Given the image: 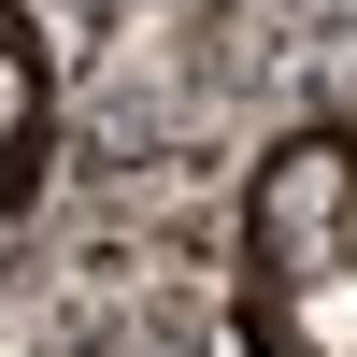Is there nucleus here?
<instances>
[{
	"label": "nucleus",
	"mask_w": 357,
	"mask_h": 357,
	"mask_svg": "<svg viewBox=\"0 0 357 357\" xmlns=\"http://www.w3.org/2000/svg\"><path fill=\"white\" fill-rule=\"evenodd\" d=\"M0 158H43V57L15 15H0Z\"/></svg>",
	"instance_id": "f03ea898"
},
{
	"label": "nucleus",
	"mask_w": 357,
	"mask_h": 357,
	"mask_svg": "<svg viewBox=\"0 0 357 357\" xmlns=\"http://www.w3.org/2000/svg\"><path fill=\"white\" fill-rule=\"evenodd\" d=\"M243 329L272 357H357V129H301L243 200Z\"/></svg>",
	"instance_id": "f257e3e1"
}]
</instances>
